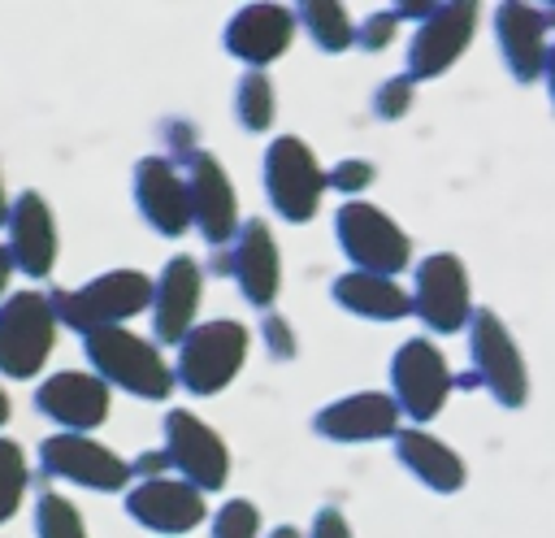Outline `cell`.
Here are the masks:
<instances>
[{
  "mask_svg": "<svg viewBox=\"0 0 555 538\" xmlns=\"http://www.w3.org/2000/svg\"><path fill=\"white\" fill-rule=\"evenodd\" d=\"M56 325H69L74 334H95L126 325L143 308H152V278L139 269H108L74 291H52Z\"/></svg>",
  "mask_w": 555,
  "mask_h": 538,
  "instance_id": "1",
  "label": "cell"
},
{
  "mask_svg": "<svg viewBox=\"0 0 555 538\" xmlns=\"http://www.w3.org/2000/svg\"><path fill=\"white\" fill-rule=\"evenodd\" d=\"M82 351L104 386H121L139 399H165L173 390V369L165 364L156 343L126 325L82 334Z\"/></svg>",
  "mask_w": 555,
  "mask_h": 538,
  "instance_id": "2",
  "label": "cell"
},
{
  "mask_svg": "<svg viewBox=\"0 0 555 538\" xmlns=\"http://www.w3.org/2000/svg\"><path fill=\"white\" fill-rule=\"evenodd\" d=\"M334 234L347 252V260L364 273H382V278H395L412 265V239L403 234V226L377 208V204H364V200H347L334 217Z\"/></svg>",
  "mask_w": 555,
  "mask_h": 538,
  "instance_id": "3",
  "label": "cell"
},
{
  "mask_svg": "<svg viewBox=\"0 0 555 538\" xmlns=\"http://www.w3.org/2000/svg\"><path fill=\"white\" fill-rule=\"evenodd\" d=\"M247 330L243 321L217 317V321H199L182 343H178V382L191 395H217L234 382V373L247 360Z\"/></svg>",
  "mask_w": 555,
  "mask_h": 538,
  "instance_id": "4",
  "label": "cell"
},
{
  "mask_svg": "<svg viewBox=\"0 0 555 538\" xmlns=\"http://www.w3.org/2000/svg\"><path fill=\"white\" fill-rule=\"evenodd\" d=\"M468 356L473 382H481L499 408H520L529 399V369L525 356L494 308H477L468 321Z\"/></svg>",
  "mask_w": 555,
  "mask_h": 538,
  "instance_id": "5",
  "label": "cell"
},
{
  "mask_svg": "<svg viewBox=\"0 0 555 538\" xmlns=\"http://www.w3.org/2000/svg\"><path fill=\"white\" fill-rule=\"evenodd\" d=\"M56 343V312L43 291H17L0 304V373L35 377Z\"/></svg>",
  "mask_w": 555,
  "mask_h": 538,
  "instance_id": "6",
  "label": "cell"
},
{
  "mask_svg": "<svg viewBox=\"0 0 555 538\" xmlns=\"http://www.w3.org/2000/svg\"><path fill=\"white\" fill-rule=\"evenodd\" d=\"M325 169L299 134H278L264 152V191L286 221H308L325 195Z\"/></svg>",
  "mask_w": 555,
  "mask_h": 538,
  "instance_id": "7",
  "label": "cell"
},
{
  "mask_svg": "<svg viewBox=\"0 0 555 538\" xmlns=\"http://www.w3.org/2000/svg\"><path fill=\"white\" fill-rule=\"evenodd\" d=\"M416 317L434 334H455L473 321V291H468V269L451 252H434L416 265V291H412Z\"/></svg>",
  "mask_w": 555,
  "mask_h": 538,
  "instance_id": "8",
  "label": "cell"
},
{
  "mask_svg": "<svg viewBox=\"0 0 555 538\" xmlns=\"http://www.w3.org/2000/svg\"><path fill=\"white\" fill-rule=\"evenodd\" d=\"M165 456L169 469H178V477L191 482L195 490H221L230 477V451L221 434L208 421H199L191 408H173L165 417Z\"/></svg>",
  "mask_w": 555,
  "mask_h": 538,
  "instance_id": "9",
  "label": "cell"
},
{
  "mask_svg": "<svg viewBox=\"0 0 555 538\" xmlns=\"http://www.w3.org/2000/svg\"><path fill=\"white\" fill-rule=\"evenodd\" d=\"M39 464L48 477L78 482L87 490H126L134 469L91 434H48L39 443Z\"/></svg>",
  "mask_w": 555,
  "mask_h": 538,
  "instance_id": "10",
  "label": "cell"
},
{
  "mask_svg": "<svg viewBox=\"0 0 555 538\" xmlns=\"http://www.w3.org/2000/svg\"><path fill=\"white\" fill-rule=\"evenodd\" d=\"M390 386H395V404L403 417L412 421H429L438 417V408L451 395V369L447 356L429 343V338H408L399 343L395 360H390Z\"/></svg>",
  "mask_w": 555,
  "mask_h": 538,
  "instance_id": "11",
  "label": "cell"
},
{
  "mask_svg": "<svg viewBox=\"0 0 555 538\" xmlns=\"http://www.w3.org/2000/svg\"><path fill=\"white\" fill-rule=\"evenodd\" d=\"M477 30V4L460 0V4H438L412 35L408 43V78H438L447 65H455L468 48Z\"/></svg>",
  "mask_w": 555,
  "mask_h": 538,
  "instance_id": "12",
  "label": "cell"
},
{
  "mask_svg": "<svg viewBox=\"0 0 555 538\" xmlns=\"http://www.w3.org/2000/svg\"><path fill=\"white\" fill-rule=\"evenodd\" d=\"M186 200H191V226L212 247H221L238 234V195L212 152H195L186 161Z\"/></svg>",
  "mask_w": 555,
  "mask_h": 538,
  "instance_id": "13",
  "label": "cell"
},
{
  "mask_svg": "<svg viewBox=\"0 0 555 538\" xmlns=\"http://www.w3.org/2000/svg\"><path fill=\"white\" fill-rule=\"evenodd\" d=\"M35 408L61 425V434H91L108 417V386L95 373L61 369L35 386Z\"/></svg>",
  "mask_w": 555,
  "mask_h": 538,
  "instance_id": "14",
  "label": "cell"
},
{
  "mask_svg": "<svg viewBox=\"0 0 555 538\" xmlns=\"http://www.w3.org/2000/svg\"><path fill=\"white\" fill-rule=\"evenodd\" d=\"M134 204H139L143 221L165 239H178L191 230L186 174L169 156H143L134 165Z\"/></svg>",
  "mask_w": 555,
  "mask_h": 538,
  "instance_id": "15",
  "label": "cell"
},
{
  "mask_svg": "<svg viewBox=\"0 0 555 538\" xmlns=\"http://www.w3.org/2000/svg\"><path fill=\"white\" fill-rule=\"evenodd\" d=\"M9 260L26 278H48L56 265V217L39 191H22L9 204Z\"/></svg>",
  "mask_w": 555,
  "mask_h": 538,
  "instance_id": "16",
  "label": "cell"
},
{
  "mask_svg": "<svg viewBox=\"0 0 555 538\" xmlns=\"http://www.w3.org/2000/svg\"><path fill=\"white\" fill-rule=\"evenodd\" d=\"M204 295V269L191 256H169L160 278L152 282V330L156 343H182L195 330Z\"/></svg>",
  "mask_w": 555,
  "mask_h": 538,
  "instance_id": "17",
  "label": "cell"
},
{
  "mask_svg": "<svg viewBox=\"0 0 555 538\" xmlns=\"http://www.w3.org/2000/svg\"><path fill=\"white\" fill-rule=\"evenodd\" d=\"M399 404L395 395L382 390H360L325 404L312 417V430L330 443H373V438H395L399 434Z\"/></svg>",
  "mask_w": 555,
  "mask_h": 538,
  "instance_id": "18",
  "label": "cell"
},
{
  "mask_svg": "<svg viewBox=\"0 0 555 538\" xmlns=\"http://www.w3.org/2000/svg\"><path fill=\"white\" fill-rule=\"evenodd\" d=\"M126 512L156 529V534H186L204 521V490H195L182 477H143L134 490H126Z\"/></svg>",
  "mask_w": 555,
  "mask_h": 538,
  "instance_id": "19",
  "label": "cell"
},
{
  "mask_svg": "<svg viewBox=\"0 0 555 538\" xmlns=\"http://www.w3.org/2000/svg\"><path fill=\"white\" fill-rule=\"evenodd\" d=\"M221 269H230V278L238 282V291L251 308H269L278 299V286H282V260H278L273 230L260 217L243 221V230L234 234V247L221 260Z\"/></svg>",
  "mask_w": 555,
  "mask_h": 538,
  "instance_id": "20",
  "label": "cell"
},
{
  "mask_svg": "<svg viewBox=\"0 0 555 538\" xmlns=\"http://www.w3.org/2000/svg\"><path fill=\"white\" fill-rule=\"evenodd\" d=\"M295 39V13L282 4H243L225 22V52L247 61L251 69L278 61Z\"/></svg>",
  "mask_w": 555,
  "mask_h": 538,
  "instance_id": "21",
  "label": "cell"
},
{
  "mask_svg": "<svg viewBox=\"0 0 555 538\" xmlns=\"http://www.w3.org/2000/svg\"><path fill=\"white\" fill-rule=\"evenodd\" d=\"M546 26H551L546 13L533 9V4H516V0H507V4L494 9L499 52H503V61H507V69H512L516 82H533V78L546 69V52H551V43H546Z\"/></svg>",
  "mask_w": 555,
  "mask_h": 538,
  "instance_id": "22",
  "label": "cell"
},
{
  "mask_svg": "<svg viewBox=\"0 0 555 538\" xmlns=\"http://www.w3.org/2000/svg\"><path fill=\"white\" fill-rule=\"evenodd\" d=\"M395 456L412 477H421L438 495H455L464 486V477H468L460 451L447 447L442 438H434L429 430H399L395 434Z\"/></svg>",
  "mask_w": 555,
  "mask_h": 538,
  "instance_id": "23",
  "label": "cell"
},
{
  "mask_svg": "<svg viewBox=\"0 0 555 538\" xmlns=\"http://www.w3.org/2000/svg\"><path fill=\"white\" fill-rule=\"evenodd\" d=\"M334 304L364 321H399L412 312V295L395 278L364 269H347L343 278H334Z\"/></svg>",
  "mask_w": 555,
  "mask_h": 538,
  "instance_id": "24",
  "label": "cell"
},
{
  "mask_svg": "<svg viewBox=\"0 0 555 538\" xmlns=\"http://www.w3.org/2000/svg\"><path fill=\"white\" fill-rule=\"evenodd\" d=\"M299 22L308 26V35L317 39V48H325V52H347L356 43V22L334 0H308V4H299Z\"/></svg>",
  "mask_w": 555,
  "mask_h": 538,
  "instance_id": "25",
  "label": "cell"
},
{
  "mask_svg": "<svg viewBox=\"0 0 555 538\" xmlns=\"http://www.w3.org/2000/svg\"><path fill=\"white\" fill-rule=\"evenodd\" d=\"M234 113L247 130H269L273 126V82L264 69H247L238 78V91H234Z\"/></svg>",
  "mask_w": 555,
  "mask_h": 538,
  "instance_id": "26",
  "label": "cell"
},
{
  "mask_svg": "<svg viewBox=\"0 0 555 538\" xmlns=\"http://www.w3.org/2000/svg\"><path fill=\"white\" fill-rule=\"evenodd\" d=\"M35 534L39 538H87V525H82V512L65 495L43 490L35 503Z\"/></svg>",
  "mask_w": 555,
  "mask_h": 538,
  "instance_id": "27",
  "label": "cell"
},
{
  "mask_svg": "<svg viewBox=\"0 0 555 538\" xmlns=\"http://www.w3.org/2000/svg\"><path fill=\"white\" fill-rule=\"evenodd\" d=\"M26 482H30V469H26L22 447L13 438H0V525L22 508Z\"/></svg>",
  "mask_w": 555,
  "mask_h": 538,
  "instance_id": "28",
  "label": "cell"
},
{
  "mask_svg": "<svg viewBox=\"0 0 555 538\" xmlns=\"http://www.w3.org/2000/svg\"><path fill=\"white\" fill-rule=\"evenodd\" d=\"M260 534V512L251 499H225L212 516V538H256Z\"/></svg>",
  "mask_w": 555,
  "mask_h": 538,
  "instance_id": "29",
  "label": "cell"
},
{
  "mask_svg": "<svg viewBox=\"0 0 555 538\" xmlns=\"http://www.w3.org/2000/svg\"><path fill=\"white\" fill-rule=\"evenodd\" d=\"M373 108H377V117H386V121L403 117V113L412 108V78H408V74H399V78L382 82V87H377V95H373Z\"/></svg>",
  "mask_w": 555,
  "mask_h": 538,
  "instance_id": "30",
  "label": "cell"
},
{
  "mask_svg": "<svg viewBox=\"0 0 555 538\" xmlns=\"http://www.w3.org/2000/svg\"><path fill=\"white\" fill-rule=\"evenodd\" d=\"M395 26H399L395 9H390V13H369L364 26H356V43L369 48V52H377V48H386V43L395 39Z\"/></svg>",
  "mask_w": 555,
  "mask_h": 538,
  "instance_id": "31",
  "label": "cell"
},
{
  "mask_svg": "<svg viewBox=\"0 0 555 538\" xmlns=\"http://www.w3.org/2000/svg\"><path fill=\"white\" fill-rule=\"evenodd\" d=\"M373 178H377V169H373L369 161H338V165L325 174V182L338 187V191H347V195H351V191H364Z\"/></svg>",
  "mask_w": 555,
  "mask_h": 538,
  "instance_id": "32",
  "label": "cell"
},
{
  "mask_svg": "<svg viewBox=\"0 0 555 538\" xmlns=\"http://www.w3.org/2000/svg\"><path fill=\"white\" fill-rule=\"evenodd\" d=\"M264 343H269V351H273V356H282V360H291V356H295V334H291L286 317H278V312H269V317H264Z\"/></svg>",
  "mask_w": 555,
  "mask_h": 538,
  "instance_id": "33",
  "label": "cell"
},
{
  "mask_svg": "<svg viewBox=\"0 0 555 538\" xmlns=\"http://www.w3.org/2000/svg\"><path fill=\"white\" fill-rule=\"evenodd\" d=\"M308 538H351V525H347V516H343L338 508H321V512L312 516Z\"/></svg>",
  "mask_w": 555,
  "mask_h": 538,
  "instance_id": "34",
  "label": "cell"
},
{
  "mask_svg": "<svg viewBox=\"0 0 555 538\" xmlns=\"http://www.w3.org/2000/svg\"><path fill=\"white\" fill-rule=\"evenodd\" d=\"M9 273H13V260H9V247L0 243V304H4V286H9Z\"/></svg>",
  "mask_w": 555,
  "mask_h": 538,
  "instance_id": "35",
  "label": "cell"
},
{
  "mask_svg": "<svg viewBox=\"0 0 555 538\" xmlns=\"http://www.w3.org/2000/svg\"><path fill=\"white\" fill-rule=\"evenodd\" d=\"M546 91H551V104H555V43H551V52H546Z\"/></svg>",
  "mask_w": 555,
  "mask_h": 538,
  "instance_id": "36",
  "label": "cell"
},
{
  "mask_svg": "<svg viewBox=\"0 0 555 538\" xmlns=\"http://www.w3.org/2000/svg\"><path fill=\"white\" fill-rule=\"evenodd\" d=\"M269 538H304V534H299V529H295V525H278V529H273V534H269Z\"/></svg>",
  "mask_w": 555,
  "mask_h": 538,
  "instance_id": "37",
  "label": "cell"
},
{
  "mask_svg": "<svg viewBox=\"0 0 555 538\" xmlns=\"http://www.w3.org/2000/svg\"><path fill=\"white\" fill-rule=\"evenodd\" d=\"M9 221V195H4V182H0V226Z\"/></svg>",
  "mask_w": 555,
  "mask_h": 538,
  "instance_id": "38",
  "label": "cell"
},
{
  "mask_svg": "<svg viewBox=\"0 0 555 538\" xmlns=\"http://www.w3.org/2000/svg\"><path fill=\"white\" fill-rule=\"evenodd\" d=\"M9 421V395H4V386H0V425Z\"/></svg>",
  "mask_w": 555,
  "mask_h": 538,
  "instance_id": "39",
  "label": "cell"
}]
</instances>
